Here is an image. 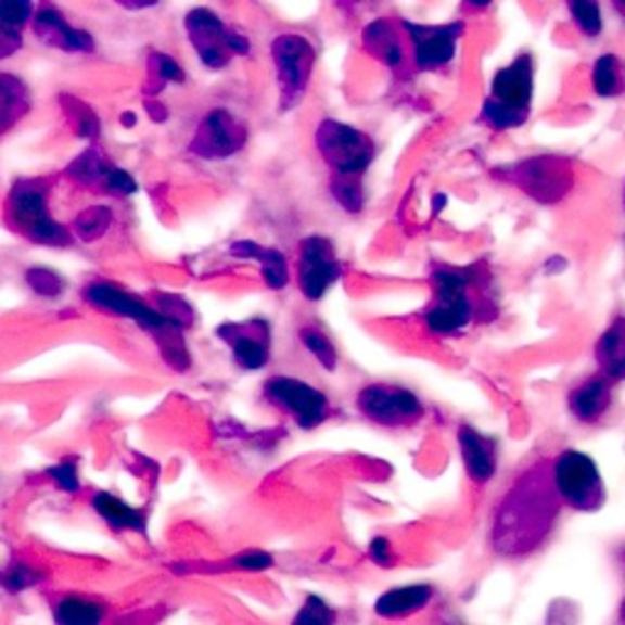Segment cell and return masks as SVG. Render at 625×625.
I'll list each match as a JSON object with an SVG mask.
<instances>
[{"mask_svg":"<svg viewBox=\"0 0 625 625\" xmlns=\"http://www.w3.org/2000/svg\"><path fill=\"white\" fill-rule=\"evenodd\" d=\"M86 298L98 308H105V310L117 312V316L132 318L135 322H140V326L146 330H156V332L181 330L179 326H176V322L166 318L164 312H156L154 308L144 306L142 301L132 298L130 293H125L123 289L113 286V283H93V286L86 291Z\"/></svg>","mask_w":625,"mask_h":625,"instance_id":"cell-16","label":"cell"},{"mask_svg":"<svg viewBox=\"0 0 625 625\" xmlns=\"http://www.w3.org/2000/svg\"><path fill=\"white\" fill-rule=\"evenodd\" d=\"M574 25L586 37H599L603 33V10L599 0H564Z\"/></svg>","mask_w":625,"mask_h":625,"instance_id":"cell-27","label":"cell"},{"mask_svg":"<svg viewBox=\"0 0 625 625\" xmlns=\"http://www.w3.org/2000/svg\"><path fill=\"white\" fill-rule=\"evenodd\" d=\"M103 186H105V189L115 191V193H120V195H130V193L137 191V181L132 179V176L127 174V171H123V169H113V166L107 169Z\"/></svg>","mask_w":625,"mask_h":625,"instance_id":"cell-35","label":"cell"},{"mask_svg":"<svg viewBox=\"0 0 625 625\" xmlns=\"http://www.w3.org/2000/svg\"><path fill=\"white\" fill-rule=\"evenodd\" d=\"M621 618L625 621V601H623V613H621Z\"/></svg>","mask_w":625,"mask_h":625,"instance_id":"cell-44","label":"cell"},{"mask_svg":"<svg viewBox=\"0 0 625 625\" xmlns=\"http://www.w3.org/2000/svg\"><path fill=\"white\" fill-rule=\"evenodd\" d=\"M123 125H125V127H132V125H135V115H132V113H125V115H123Z\"/></svg>","mask_w":625,"mask_h":625,"instance_id":"cell-43","label":"cell"},{"mask_svg":"<svg viewBox=\"0 0 625 625\" xmlns=\"http://www.w3.org/2000/svg\"><path fill=\"white\" fill-rule=\"evenodd\" d=\"M623 203H625V195H623Z\"/></svg>","mask_w":625,"mask_h":625,"instance_id":"cell-45","label":"cell"},{"mask_svg":"<svg viewBox=\"0 0 625 625\" xmlns=\"http://www.w3.org/2000/svg\"><path fill=\"white\" fill-rule=\"evenodd\" d=\"M152 62L156 66V72H160V78L162 81H176V84H181L186 74H183V68L174 62L171 56H166V54H154L152 56Z\"/></svg>","mask_w":625,"mask_h":625,"instance_id":"cell-38","label":"cell"},{"mask_svg":"<svg viewBox=\"0 0 625 625\" xmlns=\"http://www.w3.org/2000/svg\"><path fill=\"white\" fill-rule=\"evenodd\" d=\"M330 189L332 195H335V201L347 213H359L361 205H365V191H361L359 176H337Z\"/></svg>","mask_w":625,"mask_h":625,"instance_id":"cell-31","label":"cell"},{"mask_svg":"<svg viewBox=\"0 0 625 625\" xmlns=\"http://www.w3.org/2000/svg\"><path fill=\"white\" fill-rule=\"evenodd\" d=\"M230 252L240 259H257L262 267V277L267 281L269 289H283L291 279L286 257H283L279 250L262 247V244L252 240H242L238 244H232Z\"/></svg>","mask_w":625,"mask_h":625,"instance_id":"cell-21","label":"cell"},{"mask_svg":"<svg viewBox=\"0 0 625 625\" xmlns=\"http://www.w3.org/2000/svg\"><path fill=\"white\" fill-rule=\"evenodd\" d=\"M430 599H433V586L428 584L396 586V589L379 596L377 613L384 615V618H404V615L423 611Z\"/></svg>","mask_w":625,"mask_h":625,"instance_id":"cell-22","label":"cell"},{"mask_svg":"<svg viewBox=\"0 0 625 625\" xmlns=\"http://www.w3.org/2000/svg\"><path fill=\"white\" fill-rule=\"evenodd\" d=\"M562 498L552 482V462L540 459L515 479L496 506L492 543L503 557L535 552L552 533Z\"/></svg>","mask_w":625,"mask_h":625,"instance_id":"cell-1","label":"cell"},{"mask_svg":"<svg viewBox=\"0 0 625 625\" xmlns=\"http://www.w3.org/2000/svg\"><path fill=\"white\" fill-rule=\"evenodd\" d=\"M27 283H29V289H33L35 293H39V296H44V298H56L59 293H62V289H64V283H62V279H59V273L49 271V269H29L27 271Z\"/></svg>","mask_w":625,"mask_h":625,"instance_id":"cell-33","label":"cell"},{"mask_svg":"<svg viewBox=\"0 0 625 625\" xmlns=\"http://www.w3.org/2000/svg\"><path fill=\"white\" fill-rule=\"evenodd\" d=\"M271 564H273L271 554L262 552V550L242 552L238 560H234V566H240V570H244V572H264V570H269Z\"/></svg>","mask_w":625,"mask_h":625,"instance_id":"cell-36","label":"cell"},{"mask_svg":"<svg viewBox=\"0 0 625 625\" xmlns=\"http://www.w3.org/2000/svg\"><path fill=\"white\" fill-rule=\"evenodd\" d=\"M298 337L322 367H326L328 371L337 369V349H335V345H332L326 332L318 330V328H303L298 332Z\"/></svg>","mask_w":625,"mask_h":625,"instance_id":"cell-29","label":"cell"},{"mask_svg":"<svg viewBox=\"0 0 625 625\" xmlns=\"http://www.w3.org/2000/svg\"><path fill=\"white\" fill-rule=\"evenodd\" d=\"M218 335L232 347V357L242 369L257 371L269 365L271 337L267 320L252 318L247 322H228L218 330Z\"/></svg>","mask_w":625,"mask_h":625,"instance_id":"cell-15","label":"cell"},{"mask_svg":"<svg viewBox=\"0 0 625 625\" xmlns=\"http://www.w3.org/2000/svg\"><path fill=\"white\" fill-rule=\"evenodd\" d=\"M365 47L374 54L381 64L396 68L404 64V42L398 29L391 20H374L365 29Z\"/></svg>","mask_w":625,"mask_h":625,"instance_id":"cell-23","label":"cell"},{"mask_svg":"<svg viewBox=\"0 0 625 625\" xmlns=\"http://www.w3.org/2000/svg\"><path fill=\"white\" fill-rule=\"evenodd\" d=\"M29 111V91L23 78L0 74V132L23 120Z\"/></svg>","mask_w":625,"mask_h":625,"instance_id":"cell-24","label":"cell"},{"mask_svg":"<svg viewBox=\"0 0 625 625\" xmlns=\"http://www.w3.org/2000/svg\"><path fill=\"white\" fill-rule=\"evenodd\" d=\"M357 410L381 428H410L423 418L413 391L394 384H369L357 394Z\"/></svg>","mask_w":625,"mask_h":625,"instance_id":"cell-9","label":"cell"},{"mask_svg":"<svg viewBox=\"0 0 625 625\" xmlns=\"http://www.w3.org/2000/svg\"><path fill=\"white\" fill-rule=\"evenodd\" d=\"M611 379L609 377H591L582 381L579 386L572 388L570 394V410L579 423H599L605 416V410L611 408Z\"/></svg>","mask_w":625,"mask_h":625,"instance_id":"cell-19","label":"cell"},{"mask_svg":"<svg viewBox=\"0 0 625 625\" xmlns=\"http://www.w3.org/2000/svg\"><path fill=\"white\" fill-rule=\"evenodd\" d=\"M342 277L335 247L322 234H310L301 244L298 257V286L308 301H320Z\"/></svg>","mask_w":625,"mask_h":625,"instance_id":"cell-13","label":"cell"},{"mask_svg":"<svg viewBox=\"0 0 625 625\" xmlns=\"http://www.w3.org/2000/svg\"><path fill=\"white\" fill-rule=\"evenodd\" d=\"M111 220H113V213L107 211L105 205H93V208L84 211L76 218V222H74L76 238H81L84 242H93L107 230V225H111Z\"/></svg>","mask_w":625,"mask_h":625,"instance_id":"cell-30","label":"cell"},{"mask_svg":"<svg viewBox=\"0 0 625 625\" xmlns=\"http://www.w3.org/2000/svg\"><path fill=\"white\" fill-rule=\"evenodd\" d=\"M400 27L406 29L408 42L413 47V62L420 72H437L455 62L459 37L464 33L462 23L420 25L400 20Z\"/></svg>","mask_w":625,"mask_h":625,"instance_id":"cell-12","label":"cell"},{"mask_svg":"<svg viewBox=\"0 0 625 625\" xmlns=\"http://www.w3.org/2000/svg\"><path fill=\"white\" fill-rule=\"evenodd\" d=\"M10 211H13L15 222L20 225V230L27 232L29 240L39 244H52V247H59V244L64 247V244L72 242V234L66 232L64 225L54 222L52 215H49L42 183H17L13 195H10Z\"/></svg>","mask_w":625,"mask_h":625,"instance_id":"cell-10","label":"cell"},{"mask_svg":"<svg viewBox=\"0 0 625 625\" xmlns=\"http://www.w3.org/2000/svg\"><path fill=\"white\" fill-rule=\"evenodd\" d=\"M316 146L337 176H361L377 156V144L367 132L326 117L316 130Z\"/></svg>","mask_w":625,"mask_h":625,"instance_id":"cell-4","label":"cell"},{"mask_svg":"<svg viewBox=\"0 0 625 625\" xmlns=\"http://www.w3.org/2000/svg\"><path fill=\"white\" fill-rule=\"evenodd\" d=\"M332 621H335V613H332V609H328V603L318 599V596H308L301 613L296 615V623H332Z\"/></svg>","mask_w":625,"mask_h":625,"instance_id":"cell-34","label":"cell"},{"mask_svg":"<svg viewBox=\"0 0 625 625\" xmlns=\"http://www.w3.org/2000/svg\"><path fill=\"white\" fill-rule=\"evenodd\" d=\"M49 474L54 476V482L64 488L68 494H76L78 492V472H76V464L74 462H64V464H56L49 469Z\"/></svg>","mask_w":625,"mask_h":625,"instance_id":"cell-37","label":"cell"},{"mask_svg":"<svg viewBox=\"0 0 625 625\" xmlns=\"http://www.w3.org/2000/svg\"><path fill=\"white\" fill-rule=\"evenodd\" d=\"M186 35L201 62L208 68H225L232 56L250 52V39L234 33L222 23V17L211 8H193L183 17Z\"/></svg>","mask_w":625,"mask_h":625,"instance_id":"cell-5","label":"cell"},{"mask_svg":"<svg viewBox=\"0 0 625 625\" xmlns=\"http://www.w3.org/2000/svg\"><path fill=\"white\" fill-rule=\"evenodd\" d=\"M552 482L562 503L574 511L594 513L605 501V486L599 467L579 449H564L552 462Z\"/></svg>","mask_w":625,"mask_h":625,"instance_id":"cell-3","label":"cell"},{"mask_svg":"<svg viewBox=\"0 0 625 625\" xmlns=\"http://www.w3.org/2000/svg\"><path fill=\"white\" fill-rule=\"evenodd\" d=\"M20 49H23V35H20L17 29L0 25V59L13 56Z\"/></svg>","mask_w":625,"mask_h":625,"instance_id":"cell-39","label":"cell"},{"mask_svg":"<svg viewBox=\"0 0 625 625\" xmlns=\"http://www.w3.org/2000/svg\"><path fill=\"white\" fill-rule=\"evenodd\" d=\"M535 93V62L523 52L511 64L498 68L492 78V91L482 107L484 120L494 130H513L525 125Z\"/></svg>","mask_w":625,"mask_h":625,"instance_id":"cell-2","label":"cell"},{"mask_svg":"<svg viewBox=\"0 0 625 625\" xmlns=\"http://www.w3.org/2000/svg\"><path fill=\"white\" fill-rule=\"evenodd\" d=\"M54 618L59 623H98L103 618V605H98L93 601L76 599V596H68V599L56 603Z\"/></svg>","mask_w":625,"mask_h":625,"instance_id":"cell-28","label":"cell"},{"mask_svg":"<svg viewBox=\"0 0 625 625\" xmlns=\"http://www.w3.org/2000/svg\"><path fill=\"white\" fill-rule=\"evenodd\" d=\"M264 394L273 406L286 410L303 430H312L326 423L330 416V400L322 391L312 388L306 381L291 377H273L264 386Z\"/></svg>","mask_w":625,"mask_h":625,"instance_id":"cell-11","label":"cell"},{"mask_svg":"<svg viewBox=\"0 0 625 625\" xmlns=\"http://www.w3.org/2000/svg\"><path fill=\"white\" fill-rule=\"evenodd\" d=\"M271 59L281 86V107L289 111L306 95L312 66H316V49L306 37L286 33L271 42Z\"/></svg>","mask_w":625,"mask_h":625,"instance_id":"cell-7","label":"cell"},{"mask_svg":"<svg viewBox=\"0 0 625 625\" xmlns=\"http://www.w3.org/2000/svg\"><path fill=\"white\" fill-rule=\"evenodd\" d=\"M457 439L469 479L476 484L492 482L496 474V439L479 433L472 425H459Z\"/></svg>","mask_w":625,"mask_h":625,"instance_id":"cell-18","label":"cell"},{"mask_svg":"<svg viewBox=\"0 0 625 625\" xmlns=\"http://www.w3.org/2000/svg\"><path fill=\"white\" fill-rule=\"evenodd\" d=\"M29 25H33L39 42L62 49V52L86 54L95 49V39L88 35L86 29L74 27L68 23L54 5H42L39 10H35V17Z\"/></svg>","mask_w":625,"mask_h":625,"instance_id":"cell-17","label":"cell"},{"mask_svg":"<svg viewBox=\"0 0 625 625\" xmlns=\"http://www.w3.org/2000/svg\"><path fill=\"white\" fill-rule=\"evenodd\" d=\"M93 508L98 511V515H103L107 523L117 527V531H123V527H127V531H137V533L146 531L144 515L111 494H98L93 498Z\"/></svg>","mask_w":625,"mask_h":625,"instance_id":"cell-25","label":"cell"},{"mask_svg":"<svg viewBox=\"0 0 625 625\" xmlns=\"http://www.w3.org/2000/svg\"><path fill=\"white\" fill-rule=\"evenodd\" d=\"M247 144V127H244L232 113L211 111L203 117L199 130L193 135L191 152L203 160H228Z\"/></svg>","mask_w":625,"mask_h":625,"instance_id":"cell-14","label":"cell"},{"mask_svg":"<svg viewBox=\"0 0 625 625\" xmlns=\"http://www.w3.org/2000/svg\"><path fill=\"white\" fill-rule=\"evenodd\" d=\"M35 10V0H0V25L23 33L33 23Z\"/></svg>","mask_w":625,"mask_h":625,"instance_id":"cell-32","label":"cell"},{"mask_svg":"<svg viewBox=\"0 0 625 625\" xmlns=\"http://www.w3.org/2000/svg\"><path fill=\"white\" fill-rule=\"evenodd\" d=\"M369 557L371 562L379 564V566H391L394 564V550H391V545L386 537H374L369 545Z\"/></svg>","mask_w":625,"mask_h":625,"instance_id":"cell-40","label":"cell"},{"mask_svg":"<svg viewBox=\"0 0 625 625\" xmlns=\"http://www.w3.org/2000/svg\"><path fill=\"white\" fill-rule=\"evenodd\" d=\"M594 355L603 377H609L611 381L625 379V316H618L603 330V335L596 342Z\"/></svg>","mask_w":625,"mask_h":625,"instance_id":"cell-20","label":"cell"},{"mask_svg":"<svg viewBox=\"0 0 625 625\" xmlns=\"http://www.w3.org/2000/svg\"><path fill=\"white\" fill-rule=\"evenodd\" d=\"M437 298L425 312V326L433 335H455L462 332L474 318L472 301L467 296L469 273L457 269H439L435 273Z\"/></svg>","mask_w":625,"mask_h":625,"instance_id":"cell-8","label":"cell"},{"mask_svg":"<svg viewBox=\"0 0 625 625\" xmlns=\"http://www.w3.org/2000/svg\"><path fill=\"white\" fill-rule=\"evenodd\" d=\"M591 86L596 95H601V98L621 95L625 88L621 59L615 54H601L599 59H596L591 68Z\"/></svg>","mask_w":625,"mask_h":625,"instance_id":"cell-26","label":"cell"},{"mask_svg":"<svg viewBox=\"0 0 625 625\" xmlns=\"http://www.w3.org/2000/svg\"><path fill=\"white\" fill-rule=\"evenodd\" d=\"M537 203H560L574 186V171L562 156H531L496 171Z\"/></svg>","mask_w":625,"mask_h":625,"instance_id":"cell-6","label":"cell"},{"mask_svg":"<svg viewBox=\"0 0 625 625\" xmlns=\"http://www.w3.org/2000/svg\"><path fill=\"white\" fill-rule=\"evenodd\" d=\"M35 582H37V576L29 574L27 566H15V570L8 574L5 584H8L10 591H23V589H27L29 584H35Z\"/></svg>","mask_w":625,"mask_h":625,"instance_id":"cell-41","label":"cell"},{"mask_svg":"<svg viewBox=\"0 0 625 625\" xmlns=\"http://www.w3.org/2000/svg\"><path fill=\"white\" fill-rule=\"evenodd\" d=\"M467 3L472 5V8H488V5L494 3V0H467Z\"/></svg>","mask_w":625,"mask_h":625,"instance_id":"cell-42","label":"cell"}]
</instances>
